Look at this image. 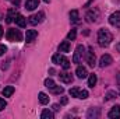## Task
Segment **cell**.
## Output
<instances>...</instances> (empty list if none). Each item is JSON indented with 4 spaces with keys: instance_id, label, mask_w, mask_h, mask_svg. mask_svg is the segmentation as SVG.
<instances>
[{
    "instance_id": "6da1fadb",
    "label": "cell",
    "mask_w": 120,
    "mask_h": 119,
    "mask_svg": "<svg viewBox=\"0 0 120 119\" xmlns=\"http://www.w3.org/2000/svg\"><path fill=\"white\" fill-rule=\"evenodd\" d=\"M112 41H113V36H112L110 31H108L106 28H102V30L98 31V44H99L102 48L109 46Z\"/></svg>"
},
{
    "instance_id": "7a4b0ae2",
    "label": "cell",
    "mask_w": 120,
    "mask_h": 119,
    "mask_svg": "<svg viewBox=\"0 0 120 119\" xmlns=\"http://www.w3.org/2000/svg\"><path fill=\"white\" fill-rule=\"evenodd\" d=\"M6 38H7V41H10V42H18V41H21V39H22V34H21L18 30L11 28V30L7 31Z\"/></svg>"
},
{
    "instance_id": "3957f363",
    "label": "cell",
    "mask_w": 120,
    "mask_h": 119,
    "mask_svg": "<svg viewBox=\"0 0 120 119\" xmlns=\"http://www.w3.org/2000/svg\"><path fill=\"white\" fill-rule=\"evenodd\" d=\"M43 18H45V13H43V11H39V13H36V14H32V16L30 17V24L36 25V24L42 23Z\"/></svg>"
},
{
    "instance_id": "277c9868",
    "label": "cell",
    "mask_w": 120,
    "mask_h": 119,
    "mask_svg": "<svg viewBox=\"0 0 120 119\" xmlns=\"http://www.w3.org/2000/svg\"><path fill=\"white\" fill-rule=\"evenodd\" d=\"M84 51H85L84 45H78V46L75 48V52H74V56H73V62H74V63H80V62H81V58H82V55H84Z\"/></svg>"
},
{
    "instance_id": "5b68a950",
    "label": "cell",
    "mask_w": 120,
    "mask_h": 119,
    "mask_svg": "<svg viewBox=\"0 0 120 119\" xmlns=\"http://www.w3.org/2000/svg\"><path fill=\"white\" fill-rule=\"evenodd\" d=\"M109 23L116 27V28H120V11H115L113 14H110L109 17Z\"/></svg>"
},
{
    "instance_id": "8992f818",
    "label": "cell",
    "mask_w": 120,
    "mask_h": 119,
    "mask_svg": "<svg viewBox=\"0 0 120 119\" xmlns=\"http://www.w3.org/2000/svg\"><path fill=\"white\" fill-rule=\"evenodd\" d=\"M85 60H87L88 66H91V67H94V66L96 64V60H95V52H94V49H92V48H88V52H87Z\"/></svg>"
},
{
    "instance_id": "52a82bcc",
    "label": "cell",
    "mask_w": 120,
    "mask_h": 119,
    "mask_svg": "<svg viewBox=\"0 0 120 119\" xmlns=\"http://www.w3.org/2000/svg\"><path fill=\"white\" fill-rule=\"evenodd\" d=\"M98 17H99V11L98 10H90L87 13V16H85V18H87L88 23H96Z\"/></svg>"
},
{
    "instance_id": "ba28073f",
    "label": "cell",
    "mask_w": 120,
    "mask_h": 119,
    "mask_svg": "<svg viewBox=\"0 0 120 119\" xmlns=\"http://www.w3.org/2000/svg\"><path fill=\"white\" fill-rule=\"evenodd\" d=\"M112 63H113V59H112L110 55H102L101 59H99V66L101 67H106V66H109Z\"/></svg>"
},
{
    "instance_id": "9c48e42d",
    "label": "cell",
    "mask_w": 120,
    "mask_h": 119,
    "mask_svg": "<svg viewBox=\"0 0 120 119\" xmlns=\"http://www.w3.org/2000/svg\"><path fill=\"white\" fill-rule=\"evenodd\" d=\"M108 116H109L110 119H119L120 118V107H119V105L112 107V109L109 111Z\"/></svg>"
},
{
    "instance_id": "30bf717a",
    "label": "cell",
    "mask_w": 120,
    "mask_h": 119,
    "mask_svg": "<svg viewBox=\"0 0 120 119\" xmlns=\"http://www.w3.org/2000/svg\"><path fill=\"white\" fill-rule=\"evenodd\" d=\"M59 77L64 84H71V83H73V76H71L70 73H60Z\"/></svg>"
},
{
    "instance_id": "8fae6325",
    "label": "cell",
    "mask_w": 120,
    "mask_h": 119,
    "mask_svg": "<svg viewBox=\"0 0 120 119\" xmlns=\"http://www.w3.org/2000/svg\"><path fill=\"white\" fill-rule=\"evenodd\" d=\"M36 36H38V32L35 30H28L27 34H25V41L27 42H32V41H35Z\"/></svg>"
},
{
    "instance_id": "7c38bea8",
    "label": "cell",
    "mask_w": 120,
    "mask_h": 119,
    "mask_svg": "<svg viewBox=\"0 0 120 119\" xmlns=\"http://www.w3.org/2000/svg\"><path fill=\"white\" fill-rule=\"evenodd\" d=\"M38 6H39V0H27V3H25V8L30 11L35 10Z\"/></svg>"
},
{
    "instance_id": "4fadbf2b",
    "label": "cell",
    "mask_w": 120,
    "mask_h": 119,
    "mask_svg": "<svg viewBox=\"0 0 120 119\" xmlns=\"http://www.w3.org/2000/svg\"><path fill=\"white\" fill-rule=\"evenodd\" d=\"M14 21H15V24H17L18 27H21V28H24V27L27 25V21H25L24 16H21V14H17L15 18H14Z\"/></svg>"
},
{
    "instance_id": "5bb4252c",
    "label": "cell",
    "mask_w": 120,
    "mask_h": 119,
    "mask_svg": "<svg viewBox=\"0 0 120 119\" xmlns=\"http://www.w3.org/2000/svg\"><path fill=\"white\" fill-rule=\"evenodd\" d=\"M75 74H77V77H78V79H85V77L88 76L87 69H85V67H82V66H78V67H77Z\"/></svg>"
},
{
    "instance_id": "9a60e30c",
    "label": "cell",
    "mask_w": 120,
    "mask_h": 119,
    "mask_svg": "<svg viewBox=\"0 0 120 119\" xmlns=\"http://www.w3.org/2000/svg\"><path fill=\"white\" fill-rule=\"evenodd\" d=\"M15 16H17V13H15V8H10L8 11H7V16H6V21L10 24V23H13L14 21V18H15Z\"/></svg>"
},
{
    "instance_id": "2e32d148",
    "label": "cell",
    "mask_w": 120,
    "mask_h": 119,
    "mask_svg": "<svg viewBox=\"0 0 120 119\" xmlns=\"http://www.w3.org/2000/svg\"><path fill=\"white\" fill-rule=\"evenodd\" d=\"M87 116H88L90 119H92V118H99V109H98V108H90V111H88Z\"/></svg>"
},
{
    "instance_id": "e0dca14e",
    "label": "cell",
    "mask_w": 120,
    "mask_h": 119,
    "mask_svg": "<svg viewBox=\"0 0 120 119\" xmlns=\"http://www.w3.org/2000/svg\"><path fill=\"white\" fill-rule=\"evenodd\" d=\"M59 51L60 52H70V44H68V41H63L61 44L59 45Z\"/></svg>"
},
{
    "instance_id": "ac0fdd59",
    "label": "cell",
    "mask_w": 120,
    "mask_h": 119,
    "mask_svg": "<svg viewBox=\"0 0 120 119\" xmlns=\"http://www.w3.org/2000/svg\"><path fill=\"white\" fill-rule=\"evenodd\" d=\"M70 20H71V23H78L80 21V14H78L77 10H71L70 11Z\"/></svg>"
},
{
    "instance_id": "d6986e66",
    "label": "cell",
    "mask_w": 120,
    "mask_h": 119,
    "mask_svg": "<svg viewBox=\"0 0 120 119\" xmlns=\"http://www.w3.org/2000/svg\"><path fill=\"white\" fill-rule=\"evenodd\" d=\"M60 66H61L64 70H68V69H70V60L67 59V58H64L63 55H61V59H60Z\"/></svg>"
},
{
    "instance_id": "ffe728a7",
    "label": "cell",
    "mask_w": 120,
    "mask_h": 119,
    "mask_svg": "<svg viewBox=\"0 0 120 119\" xmlns=\"http://www.w3.org/2000/svg\"><path fill=\"white\" fill-rule=\"evenodd\" d=\"M13 94H14V87L13 86L4 87V90H3V97H11Z\"/></svg>"
},
{
    "instance_id": "44dd1931",
    "label": "cell",
    "mask_w": 120,
    "mask_h": 119,
    "mask_svg": "<svg viewBox=\"0 0 120 119\" xmlns=\"http://www.w3.org/2000/svg\"><path fill=\"white\" fill-rule=\"evenodd\" d=\"M53 112L52 111H49V109H43L42 111V114H41V118L42 119H53Z\"/></svg>"
},
{
    "instance_id": "7402d4cb",
    "label": "cell",
    "mask_w": 120,
    "mask_h": 119,
    "mask_svg": "<svg viewBox=\"0 0 120 119\" xmlns=\"http://www.w3.org/2000/svg\"><path fill=\"white\" fill-rule=\"evenodd\" d=\"M39 102L43 104V105H46L49 102V95H46L45 92H39Z\"/></svg>"
},
{
    "instance_id": "603a6c76",
    "label": "cell",
    "mask_w": 120,
    "mask_h": 119,
    "mask_svg": "<svg viewBox=\"0 0 120 119\" xmlns=\"http://www.w3.org/2000/svg\"><path fill=\"white\" fill-rule=\"evenodd\" d=\"M96 81H98V79H96V74H90V77H88V86L90 87H95V84H96Z\"/></svg>"
},
{
    "instance_id": "cb8c5ba5",
    "label": "cell",
    "mask_w": 120,
    "mask_h": 119,
    "mask_svg": "<svg viewBox=\"0 0 120 119\" xmlns=\"http://www.w3.org/2000/svg\"><path fill=\"white\" fill-rule=\"evenodd\" d=\"M77 98H80V99H85V98H88V91H87V90H81L80 88Z\"/></svg>"
},
{
    "instance_id": "d4e9b609",
    "label": "cell",
    "mask_w": 120,
    "mask_h": 119,
    "mask_svg": "<svg viewBox=\"0 0 120 119\" xmlns=\"http://www.w3.org/2000/svg\"><path fill=\"white\" fill-rule=\"evenodd\" d=\"M75 36H77V30H75V28H73V30L67 34V39H68V41H74Z\"/></svg>"
},
{
    "instance_id": "484cf974",
    "label": "cell",
    "mask_w": 120,
    "mask_h": 119,
    "mask_svg": "<svg viewBox=\"0 0 120 119\" xmlns=\"http://www.w3.org/2000/svg\"><path fill=\"white\" fill-rule=\"evenodd\" d=\"M55 86H56V84H55V81H53L52 79H46V80H45V87H46V88L52 90Z\"/></svg>"
},
{
    "instance_id": "4316f807",
    "label": "cell",
    "mask_w": 120,
    "mask_h": 119,
    "mask_svg": "<svg viewBox=\"0 0 120 119\" xmlns=\"http://www.w3.org/2000/svg\"><path fill=\"white\" fill-rule=\"evenodd\" d=\"M116 97V91H109L106 95H105V101H109V99H113Z\"/></svg>"
},
{
    "instance_id": "83f0119b",
    "label": "cell",
    "mask_w": 120,
    "mask_h": 119,
    "mask_svg": "<svg viewBox=\"0 0 120 119\" xmlns=\"http://www.w3.org/2000/svg\"><path fill=\"white\" fill-rule=\"evenodd\" d=\"M60 59H61V55H60V53H56V55L52 56V62H53L55 64H60Z\"/></svg>"
},
{
    "instance_id": "f1b7e54d",
    "label": "cell",
    "mask_w": 120,
    "mask_h": 119,
    "mask_svg": "<svg viewBox=\"0 0 120 119\" xmlns=\"http://www.w3.org/2000/svg\"><path fill=\"white\" fill-rule=\"evenodd\" d=\"M78 91H80V88H78V87H74V88H70V91H68V92H70V95H71V97H75V98H77Z\"/></svg>"
},
{
    "instance_id": "f546056e",
    "label": "cell",
    "mask_w": 120,
    "mask_h": 119,
    "mask_svg": "<svg viewBox=\"0 0 120 119\" xmlns=\"http://www.w3.org/2000/svg\"><path fill=\"white\" fill-rule=\"evenodd\" d=\"M50 91H52L53 94H60V92H63V87H60V86H55Z\"/></svg>"
},
{
    "instance_id": "4dcf8cb0",
    "label": "cell",
    "mask_w": 120,
    "mask_h": 119,
    "mask_svg": "<svg viewBox=\"0 0 120 119\" xmlns=\"http://www.w3.org/2000/svg\"><path fill=\"white\" fill-rule=\"evenodd\" d=\"M6 105H7V102H6V99H3V98H0V111H1V109H4V108H6Z\"/></svg>"
},
{
    "instance_id": "1f68e13d",
    "label": "cell",
    "mask_w": 120,
    "mask_h": 119,
    "mask_svg": "<svg viewBox=\"0 0 120 119\" xmlns=\"http://www.w3.org/2000/svg\"><path fill=\"white\" fill-rule=\"evenodd\" d=\"M6 52H7V46H4V45H0V56H3Z\"/></svg>"
},
{
    "instance_id": "d6a6232c",
    "label": "cell",
    "mask_w": 120,
    "mask_h": 119,
    "mask_svg": "<svg viewBox=\"0 0 120 119\" xmlns=\"http://www.w3.org/2000/svg\"><path fill=\"white\" fill-rule=\"evenodd\" d=\"M67 102H68V98H67V97H63V98H61V101H60V104H61V105H66Z\"/></svg>"
},
{
    "instance_id": "836d02e7",
    "label": "cell",
    "mask_w": 120,
    "mask_h": 119,
    "mask_svg": "<svg viewBox=\"0 0 120 119\" xmlns=\"http://www.w3.org/2000/svg\"><path fill=\"white\" fill-rule=\"evenodd\" d=\"M20 1H21V0H13V4L17 7V6H20Z\"/></svg>"
},
{
    "instance_id": "e575fe53",
    "label": "cell",
    "mask_w": 120,
    "mask_h": 119,
    "mask_svg": "<svg viewBox=\"0 0 120 119\" xmlns=\"http://www.w3.org/2000/svg\"><path fill=\"white\" fill-rule=\"evenodd\" d=\"M1 35H3V27L0 25V38H1Z\"/></svg>"
},
{
    "instance_id": "d590c367",
    "label": "cell",
    "mask_w": 120,
    "mask_h": 119,
    "mask_svg": "<svg viewBox=\"0 0 120 119\" xmlns=\"http://www.w3.org/2000/svg\"><path fill=\"white\" fill-rule=\"evenodd\" d=\"M45 1H46V3H49V1H50V0H45Z\"/></svg>"
},
{
    "instance_id": "8d00e7d4",
    "label": "cell",
    "mask_w": 120,
    "mask_h": 119,
    "mask_svg": "<svg viewBox=\"0 0 120 119\" xmlns=\"http://www.w3.org/2000/svg\"><path fill=\"white\" fill-rule=\"evenodd\" d=\"M119 81H120V73H119Z\"/></svg>"
}]
</instances>
